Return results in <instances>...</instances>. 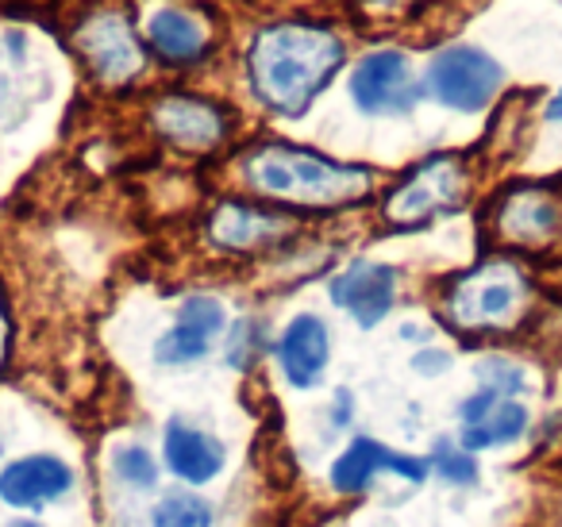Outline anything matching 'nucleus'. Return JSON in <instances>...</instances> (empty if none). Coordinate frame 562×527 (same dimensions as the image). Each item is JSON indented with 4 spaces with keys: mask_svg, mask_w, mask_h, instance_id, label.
Here are the masks:
<instances>
[{
    "mask_svg": "<svg viewBox=\"0 0 562 527\" xmlns=\"http://www.w3.org/2000/svg\"><path fill=\"white\" fill-rule=\"evenodd\" d=\"M477 385L490 389V393H497L501 401H516V396L528 389V373H524V366L508 362V358H482L477 362Z\"/></svg>",
    "mask_w": 562,
    "mask_h": 527,
    "instance_id": "obj_21",
    "label": "nucleus"
},
{
    "mask_svg": "<svg viewBox=\"0 0 562 527\" xmlns=\"http://www.w3.org/2000/svg\"><path fill=\"white\" fill-rule=\"evenodd\" d=\"M162 462L181 485H209L224 470V442L186 419H170L162 431Z\"/></svg>",
    "mask_w": 562,
    "mask_h": 527,
    "instance_id": "obj_15",
    "label": "nucleus"
},
{
    "mask_svg": "<svg viewBox=\"0 0 562 527\" xmlns=\"http://www.w3.org/2000/svg\"><path fill=\"white\" fill-rule=\"evenodd\" d=\"M531 304V281L513 258H485L443 289V319L462 335L513 332Z\"/></svg>",
    "mask_w": 562,
    "mask_h": 527,
    "instance_id": "obj_3",
    "label": "nucleus"
},
{
    "mask_svg": "<svg viewBox=\"0 0 562 527\" xmlns=\"http://www.w3.org/2000/svg\"><path fill=\"white\" fill-rule=\"evenodd\" d=\"M505 70L493 55L477 47H447L428 63L424 89L436 104L451 112H482L497 101Z\"/></svg>",
    "mask_w": 562,
    "mask_h": 527,
    "instance_id": "obj_5",
    "label": "nucleus"
},
{
    "mask_svg": "<svg viewBox=\"0 0 562 527\" xmlns=\"http://www.w3.org/2000/svg\"><path fill=\"white\" fill-rule=\"evenodd\" d=\"M543 120H547V124H551V127H562V89H559V93L551 97V101H547V109H543Z\"/></svg>",
    "mask_w": 562,
    "mask_h": 527,
    "instance_id": "obj_25",
    "label": "nucleus"
},
{
    "mask_svg": "<svg viewBox=\"0 0 562 527\" xmlns=\"http://www.w3.org/2000/svg\"><path fill=\"white\" fill-rule=\"evenodd\" d=\"M147 40L155 47V55L170 66H193L209 55L212 35L193 12L186 9H158L147 20Z\"/></svg>",
    "mask_w": 562,
    "mask_h": 527,
    "instance_id": "obj_16",
    "label": "nucleus"
},
{
    "mask_svg": "<svg viewBox=\"0 0 562 527\" xmlns=\"http://www.w3.org/2000/svg\"><path fill=\"white\" fill-rule=\"evenodd\" d=\"M347 63V47L328 24L278 20L255 32L247 47V86L273 116L297 120L331 86Z\"/></svg>",
    "mask_w": 562,
    "mask_h": 527,
    "instance_id": "obj_1",
    "label": "nucleus"
},
{
    "mask_svg": "<svg viewBox=\"0 0 562 527\" xmlns=\"http://www.w3.org/2000/svg\"><path fill=\"white\" fill-rule=\"evenodd\" d=\"M413 370L420 373V378H436V373H447L451 370V355L439 347H420L413 355Z\"/></svg>",
    "mask_w": 562,
    "mask_h": 527,
    "instance_id": "obj_23",
    "label": "nucleus"
},
{
    "mask_svg": "<svg viewBox=\"0 0 562 527\" xmlns=\"http://www.w3.org/2000/svg\"><path fill=\"white\" fill-rule=\"evenodd\" d=\"M239 173L250 193L290 209H347L374 193L378 173L370 166L336 162L297 143H258L239 158Z\"/></svg>",
    "mask_w": 562,
    "mask_h": 527,
    "instance_id": "obj_2",
    "label": "nucleus"
},
{
    "mask_svg": "<svg viewBox=\"0 0 562 527\" xmlns=\"http://www.w3.org/2000/svg\"><path fill=\"white\" fill-rule=\"evenodd\" d=\"M428 466L451 485H474L477 481V462L467 447H459V439H439L436 450H431Z\"/></svg>",
    "mask_w": 562,
    "mask_h": 527,
    "instance_id": "obj_22",
    "label": "nucleus"
},
{
    "mask_svg": "<svg viewBox=\"0 0 562 527\" xmlns=\"http://www.w3.org/2000/svg\"><path fill=\"white\" fill-rule=\"evenodd\" d=\"M297 232V220L250 201H220L204 220V235L227 255H258Z\"/></svg>",
    "mask_w": 562,
    "mask_h": 527,
    "instance_id": "obj_7",
    "label": "nucleus"
},
{
    "mask_svg": "<svg viewBox=\"0 0 562 527\" xmlns=\"http://www.w3.org/2000/svg\"><path fill=\"white\" fill-rule=\"evenodd\" d=\"M150 127L170 147L204 155V150H216L227 139V112L209 97L166 93L150 104Z\"/></svg>",
    "mask_w": 562,
    "mask_h": 527,
    "instance_id": "obj_9",
    "label": "nucleus"
},
{
    "mask_svg": "<svg viewBox=\"0 0 562 527\" xmlns=\"http://www.w3.org/2000/svg\"><path fill=\"white\" fill-rule=\"evenodd\" d=\"M351 101L367 116H405L420 101V81L401 51H374L351 70Z\"/></svg>",
    "mask_w": 562,
    "mask_h": 527,
    "instance_id": "obj_8",
    "label": "nucleus"
},
{
    "mask_svg": "<svg viewBox=\"0 0 562 527\" xmlns=\"http://www.w3.org/2000/svg\"><path fill=\"white\" fill-rule=\"evenodd\" d=\"M328 296L336 309H344L359 327H378L397 304V270L385 262H351L344 273H336L328 285Z\"/></svg>",
    "mask_w": 562,
    "mask_h": 527,
    "instance_id": "obj_11",
    "label": "nucleus"
},
{
    "mask_svg": "<svg viewBox=\"0 0 562 527\" xmlns=\"http://www.w3.org/2000/svg\"><path fill=\"white\" fill-rule=\"evenodd\" d=\"M9 527H43V524H35V519H16V524H9Z\"/></svg>",
    "mask_w": 562,
    "mask_h": 527,
    "instance_id": "obj_26",
    "label": "nucleus"
},
{
    "mask_svg": "<svg viewBox=\"0 0 562 527\" xmlns=\"http://www.w3.org/2000/svg\"><path fill=\"white\" fill-rule=\"evenodd\" d=\"M393 466H397V450L359 435V439H351V447L331 462V489L344 496L367 493L378 473H393Z\"/></svg>",
    "mask_w": 562,
    "mask_h": 527,
    "instance_id": "obj_17",
    "label": "nucleus"
},
{
    "mask_svg": "<svg viewBox=\"0 0 562 527\" xmlns=\"http://www.w3.org/2000/svg\"><path fill=\"white\" fill-rule=\"evenodd\" d=\"M559 224H562V212H559V201H554L547 189L539 186H524V189H513V193L501 197L497 204V235L513 247H543L559 235Z\"/></svg>",
    "mask_w": 562,
    "mask_h": 527,
    "instance_id": "obj_14",
    "label": "nucleus"
},
{
    "mask_svg": "<svg viewBox=\"0 0 562 527\" xmlns=\"http://www.w3.org/2000/svg\"><path fill=\"white\" fill-rule=\"evenodd\" d=\"M531 416L520 401H501L482 424L474 427H462L459 431V447H467L470 455L477 450H490V447H505V442H516L524 431H528Z\"/></svg>",
    "mask_w": 562,
    "mask_h": 527,
    "instance_id": "obj_18",
    "label": "nucleus"
},
{
    "mask_svg": "<svg viewBox=\"0 0 562 527\" xmlns=\"http://www.w3.org/2000/svg\"><path fill=\"white\" fill-rule=\"evenodd\" d=\"M9 339H12L9 301H4V289H0V373H4V366H9Z\"/></svg>",
    "mask_w": 562,
    "mask_h": 527,
    "instance_id": "obj_24",
    "label": "nucleus"
},
{
    "mask_svg": "<svg viewBox=\"0 0 562 527\" xmlns=\"http://www.w3.org/2000/svg\"><path fill=\"white\" fill-rule=\"evenodd\" d=\"M227 332V309L209 293L186 296L178 309L173 327L155 343V362L158 366H189L212 355L216 339Z\"/></svg>",
    "mask_w": 562,
    "mask_h": 527,
    "instance_id": "obj_10",
    "label": "nucleus"
},
{
    "mask_svg": "<svg viewBox=\"0 0 562 527\" xmlns=\"http://www.w3.org/2000/svg\"><path fill=\"white\" fill-rule=\"evenodd\" d=\"M74 489V466L58 455H24L0 466V501L9 508H47Z\"/></svg>",
    "mask_w": 562,
    "mask_h": 527,
    "instance_id": "obj_12",
    "label": "nucleus"
},
{
    "mask_svg": "<svg viewBox=\"0 0 562 527\" xmlns=\"http://www.w3.org/2000/svg\"><path fill=\"white\" fill-rule=\"evenodd\" d=\"M212 519H216L212 504L189 489H173V493L158 496L150 508V527H212Z\"/></svg>",
    "mask_w": 562,
    "mask_h": 527,
    "instance_id": "obj_19",
    "label": "nucleus"
},
{
    "mask_svg": "<svg viewBox=\"0 0 562 527\" xmlns=\"http://www.w3.org/2000/svg\"><path fill=\"white\" fill-rule=\"evenodd\" d=\"M273 355H278L281 378L290 381L293 389H313L321 385L324 370L331 362V335L316 312H301L285 324L281 339L273 343Z\"/></svg>",
    "mask_w": 562,
    "mask_h": 527,
    "instance_id": "obj_13",
    "label": "nucleus"
},
{
    "mask_svg": "<svg viewBox=\"0 0 562 527\" xmlns=\"http://www.w3.org/2000/svg\"><path fill=\"white\" fill-rule=\"evenodd\" d=\"M74 47L101 86H132L147 66L132 20L116 9H97L74 27Z\"/></svg>",
    "mask_w": 562,
    "mask_h": 527,
    "instance_id": "obj_6",
    "label": "nucleus"
},
{
    "mask_svg": "<svg viewBox=\"0 0 562 527\" xmlns=\"http://www.w3.org/2000/svg\"><path fill=\"white\" fill-rule=\"evenodd\" d=\"M112 470H116V478L124 481L127 489H143V493H150V489L158 485V458L150 455L147 447H139V442H127V447H116V455H112Z\"/></svg>",
    "mask_w": 562,
    "mask_h": 527,
    "instance_id": "obj_20",
    "label": "nucleus"
},
{
    "mask_svg": "<svg viewBox=\"0 0 562 527\" xmlns=\"http://www.w3.org/2000/svg\"><path fill=\"white\" fill-rule=\"evenodd\" d=\"M470 170L462 155H431L385 193L382 220L397 232H416L467 204Z\"/></svg>",
    "mask_w": 562,
    "mask_h": 527,
    "instance_id": "obj_4",
    "label": "nucleus"
}]
</instances>
